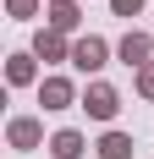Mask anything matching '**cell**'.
<instances>
[{"instance_id": "1", "label": "cell", "mask_w": 154, "mask_h": 159, "mask_svg": "<svg viewBox=\"0 0 154 159\" xmlns=\"http://www.w3.org/2000/svg\"><path fill=\"white\" fill-rule=\"evenodd\" d=\"M83 110H88L94 121H110V115L121 110V99H116V88H105V82H94L88 93H83Z\"/></svg>"}, {"instance_id": "2", "label": "cell", "mask_w": 154, "mask_h": 159, "mask_svg": "<svg viewBox=\"0 0 154 159\" xmlns=\"http://www.w3.org/2000/svg\"><path fill=\"white\" fill-rule=\"evenodd\" d=\"M105 55H110L105 39H94V33L72 44V66H77V71H99V66H105Z\"/></svg>"}, {"instance_id": "3", "label": "cell", "mask_w": 154, "mask_h": 159, "mask_svg": "<svg viewBox=\"0 0 154 159\" xmlns=\"http://www.w3.org/2000/svg\"><path fill=\"white\" fill-rule=\"evenodd\" d=\"M39 104H44V110H66V104H72V82L66 77H44L39 82Z\"/></svg>"}, {"instance_id": "4", "label": "cell", "mask_w": 154, "mask_h": 159, "mask_svg": "<svg viewBox=\"0 0 154 159\" xmlns=\"http://www.w3.org/2000/svg\"><path fill=\"white\" fill-rule=\"evenodd\" d=\"M121 61L127 66H143V61H149V33H127V39H121Z\"/></svg>"}, {"instance_id": "5", "label": "cell", "mask_w": 154, "mask_h": 159, "mask_svg": "<svg viewBox=\"0 0 154 159\" xmlns=\"http://www.w3.org/2000/svg\"><path fill=\"white\" fill-rule=\"evenodd\" d=\"M39 137H44V132H39V121H28V115H22V121H11V143H17V148H39Z\"/></svg>"}, {"instance_id": "6", "label": "cell", "mask_w": 154, "mask_h": 159, "mask_svg": "<svg viewBox=\"0 0 154 159\" xmlns=\"http://www.w3.org/2000/svg\"><path fill=\"white\" fill-rule=\"evenodd\" d=\"M50 154L55 159H77L83 154V137H77V132H55V137H50Z\"/></svg>"}, {"instance_id": "7", "label": "cell", "mask_w": 154, "mask_h": 159, "mask_svg": "<svg viewBox=\"0 0 154 159\" xmlns=\"http://www.w3.org/2000/svg\"><path fill=\"white\" fill-rule=\"evenodd\" d=\"M99 154H105V159H132V137H127V132H105Z\"/></svg>"}, {"instance_id": "8", "label": "cell", "mask_w": 154, "mask_h": 159, "mask_svg": "<svg viewBox=\"0 0 154 159\" xmlns=\"http://www.w3.org/2000/svg\"><path fill=\"white\" fill-rule=\"evenodd\" d=\"M50 22H55V33H72V28H77V6H72V0H55Z\"/></svg>"}, {"instance_id": "9", "label": "cell", "mask_w": 154, "mask_h": 159, "mask_svg": "<svg viewBox=\"0 0 154 159\" xmlns=\"http://www.w3.org/2000/svg\"><path fill=\"white\" fill-rule=\"evenodd\" d=\"M33 55H44V61H61V55H66L61 33H39V44H33Z\"/></svg>"}, {"instance_id": "10", "label": "cell", "mask_w": 154, "mask_h": 159, "mask_svg": "<svg viewBox=\"0 0 154 159\" xmlns=\"http://www.w3.org/2000/svg\"><path fill=\"white\" fill-rule=\"evenodd\" d=\"M11 82H33V55H11Z\"/></svg>"}, {"instance_id": "11", "label": "cell", "mask_w": 154, "mask_h": 159, "mask_svg": "<svg viewBox=\"0 0 154 159\" xmlns=\"http://www.w3.org/2000/svg\"><path fill=\"white\" fill-rule=\"evenodd\" d=\"M6 6H11V16H33L39 11V0H6Z\"/></svg>"}, {"instance_id": "12", "label": "cell", "mask_w": 154, "mask_h": 159, "mask_svg": "<svg viewBox=\"0 0 154 159\" xmlns=\"http://www.w3.org/2000/svg\"><path fill=\"white\" fill-rule=\"evenodd\" d=\"M116 6V16H132V11H143V0H110Z\"/></svg>"}, {"instance_id": "13", "label": "cell", "mask_w": 154, "mask_h": 159, "mask_svg": "<svg viewBox=\"0 0 154 159\" xmlns=\"http://www.w3.org/2000/svg\"><path fill=\"white\" fill-rule=\"evenodd\" d=\"M138 88H143V93L154 99V66H143V71H138Z\"/></svg>"}]
</instances>
